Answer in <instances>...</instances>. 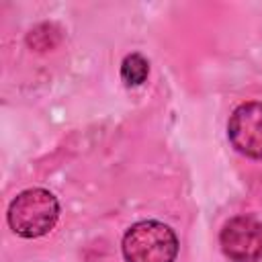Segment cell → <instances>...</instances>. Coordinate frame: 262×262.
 <instances>
[{
    "instance_id": "3957f363",
    "label": "cell",
    "mask_w": 262,
    "mask_h": 262,
    "mask_svg": "<svg viewBox=\"0 0 262 262\" xmlns=\"http://www.w3.org/2000/svg\"><path fill=\"white\" fill-rule=\"evenodd\" d=\"M219 244L231 262H258L262 258V223L252 215L231 217L219 233Z\"/></svg>"
},
{
    "instance_id": "277c9868",
    "label": "cell",
    "mask_w": 262,
    "mask_h": 262,
    "mask_svg": "<svg viewBox=\"0 0 262 262\" xmlns=\"http://www.w3.org/2000/svg\"><path fill=\"white\" fill-rule=\"evenodd\" d=\"M227 137L242 156L262 160V102L250 100L235 106L227 121Z\"/></svg>"
},
{
    "instance_id": "7a4b0ae2",
    "label": "cell",
    "mask_w": 262,
    "mask_h": 262,
    "mask_svg": "<svg viewBox=\"0 0 262 262\" xmlns=\"http://www.w3.org/2000/svg\"><path fill=\"white\" fill-rule=\"evenodd\" d=\"M121 250L127 262H174L178 237L170 225L145 219L133 223L125 231Z\"/></svg>"
},
{
    "instance_id": "6da1fadb",
    "label": "cell",
    "mask_w": 262,
    "mask_h": 262,
    "mask_svg": "<svg viewBox=\"0 0 262 262\" xmlns=\"http://www.w3.org/2000/svg\"><path fill=\"white\" fill-rule=\"evenodd\" d=\"M59 217V203L47 188H27L18 192L8 205L6 219L10 229L25 237L35 239L53 229Z\"/></svg>"
},
{
    "instance_id": "5b68a950",
    "label": "cell",
    "mask_w": 262,
    "mask_h": 262,
    "mask_svg": "<svg viewBox=\"0 0 262 262\" xmlns=\"http://www.w3.org/2000/svg\"><path fill=\"white\" fill-rule=\"evenodd\" d=\"M149 61L141 53H129L121 61V80L125 86H139L147 80Z\"/></svg>"
}]
</instances>
